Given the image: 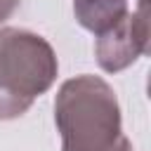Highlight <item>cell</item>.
Returning <instances> with one entry per match:
<instances>
[{"instance_id":"6da1fadb","label":"cell","mask_w":151,"mask_h":151,"mask_svg":"<svg viewBox=\"0 0 151 151\" xmlns=\"http://www.w3.org/2000/svg\"><path fill=\"white\" fill-rule=\"evenodd\" d=\"M54 123L61 151H132L123 134L120 104L99 76H76L61 83L54 99Z\"/></svg>"},{"instance_id":"7a4b0ae2","label":"cell","mask_w":151,"mask_h":151,"mask_svg":"<svg viewBox=\"0 0 151 151\" xmlns=\"http://www.w3.org/2000/svg\"><path fill=\"white\" fill-rule=\"evenodd\" d=\"M59 73L52 45L24 28H0V118L26 113L35 97L45 94Z\"/></svg>"},{"instance_id":"3957f363","label":"cell","mask_w":151,"mask_h":151,"mask_svg":"<svg viewBox=\"0 0 151 151\" xmlns=\"http://www.w3.org/2000/svg\"><path fill=\"white\" fill-rule=\"evenodd\" d=\"M149 50V24L146 9L139 5L137 12H127L118 24L97 35L94 57L106 73H118L132 66Z\"/></svg>"},{"instance_id":"277c9868","label":"cell","mask_w":151,"mask_h":151,"mask_svg":"<svg viewBox=\"0 0 151 151\" xmlns=\"http://www.w3.org/2000/svg\"><path fill=\"white\" fill-rule=\"evenodd\" d=\"M73 12L85 31L99 35L118 24L130 9L127 0H73Z\"/></svg>"},{"instance_id":"5b68a950","label":"cell","mask_w":151,"mask_h":151,"mask_svg":"<svg viewBox=\"0 0 151 151\" xmlns=\"http://www.w3.org/2000/svg\"><path fill=\"white\" fill-rule=\"evenodd\" d=\"M19 2H21V0H0V24H2V21H7V19L17 12Z\"/></svg>"},{"instance_id":"8992f818","label":"cell","mask_w":151,"mask_h":151,"mask_svg":"<svg viewBox=\"0 0 151 151\" xmlns=\"http://www.w3.org/2000/svg\"><path fill=\"white\" fill-rule=\"evenodd\" d=\"M139 5H144V0H139Z\"/></svg>"}]
</instances>
